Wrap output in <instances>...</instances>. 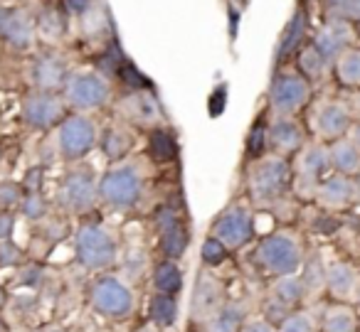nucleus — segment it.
<instances>
[{"label": "nucleus", "mask_w": 360, "mask_h": 332, "mask_svg": "<svg viewBox=\"0 0 360 332\" xmlns=\"http://www.w3.org/2000/svg\"><path fill=\"white\" fill-rule=\"evenodd\" d=\"M207 237H215L217 241L225 244L230 251H240V248L250 246L257 237L255 214L247 207H242V204H232V207H227L225 212L212 222Z\"/></svg>", "instance_id": "obj_6"}, {"label": "nucleus", "mask_w": 360, "mask_h": 332, "mask_svg": "<svg viewBox=\"0 0 360 332\" xmlns=\"http://www.w3.org/2000/svg\"><path fill=\"white\" fill-rule=\"evenodd\" d=\"M358 194H360V182H358Z\"/></svg>", "instance_id": "obj_61"}, {"label": "nucleus", "mask_w": 360, "mask_h": 332, "mask_svg": "<svg viewBox=\"0 0 360 332\" xmlns=\"http://www.w3.org/2000/svg\"><path fill=\"white\" fill-rule=\"evenodd\" d=\"M328 155H330V170H335L338 175H348L350 178V175L360 173V150L350 138L333 140L328 145Z\"/></svg>", "instance_id": "obj_22"}, {"label": "nucleus", "mask_w": 360, "mask_h": 332, "mask_svg": "<svg viewBox=\"0 0 360 332\" xmlns=\"http://www.w3.org/2000/svg\"><path fill=\"white\" fill-rule=\"evenodd\" d=\"M350 140H353L360 150V124H353V128H350Z\"/></svg>", "instance_id": "obj_52"}, {"label": "nucleus", "mask_w": 360, "mask_h": 332, "mask_svg": "<svg viewBox=\"0 0 360 332\" xmlns=\"http://www.w3.org/2000/svg\"><path fill=\"white\" fill-rule=\"evenodd\" d=\"M306 35V13L304 11H296L291 15V20L286 22L284 32H281V40L276 45V65H284L289 62L294 55H299L301 50V42H304Z\"/></svg>", "instance_id": "obj_21"}, {"label": "nucleus", "mask_w": 360, "mask_h": 332, "mask_svg": "<svg viewBox=\"0 0 360 332\" xmlns=\"http://www.w3.org/2000/svg\"><path fill=\"white\" fill-rule=\"evenodd\" d=\"M245 325V310L237 303H225L210 320L202 322V332H240Z\"/></svg>", "instance_id": "obj_27"}, {"label": "nucleus", "mask_w": 360, "mask_h": 332, "mask_svg": "<svg viewBox=\"0 0 360 332\" xmlns=\"http://www.w3.org/2000/svg\"><path fill=\"white\" fill-rule=\"evenodd\" d=\"M89 303L99 315L109 320H126L134 310V293L121 278L101 276L91 283Z\"/></svg>", "instance_id": "obj_5"}, {"label": "nucleus", "mask_w": 360, "mask_h": 332, "mask_svg": "<svg viewBox=\"0 0 360 332\" xmlns=\"http://www.w3.org/2000/svg\"><path fill=\"white\" fill-rule=\"evenodd\" d=\"M101 153L106 155V160H124L126 155L131 153V148H134V138H131L129 131L119 128V126H111V128H106L104 133H101Z\"/></svg>", "instance_id": "obj_28"}, {"label": "nucleus", "mask_w": 360, "mask_h": 332, "mask_svg": "<svg viewBox=\"0 0 360 332\" xmlns=\"http://www.w3.org/2000/svg\"><path fill=\"white\" fill-rule=\"evenodd\" d=\"M257 261L271 276H296L304 266V251L291 234H266L257 244Z\"/></svg>", "instance_id": "obj_4"}, {"label": "nucleus", "mask_w": 360, "mask_h": 332, "mask_svg": "<svg viewBox=\"0 0 360 332\" xmlns=\"http://www.w3.org/2000/svg\"><path fill=\"white\" fill-rule=\"evenodd\" d=\"M279 332H316V325L309 312H291V315L281 322Z\"/></svg>", "instance_id": "obj_43"}, {"label": "nucleus", "mask_w": 360, "mask_h": 332, "mask_svg": "<svg viewBox=\"0 0 360 332\" xmlns=\"http://www.w3.org/2000/svg\"><path fill=\"white\" fill-rule=\"evenodd\" d=\"M227 253H230V248H227L222 241H217L215 237H207L205 241H202V246H200L202 263H205V266H210V268L222 266V263L227 261Z\"/></svg>", "instance_id": "obj_38"}, {"label": "nucleus", "mask_w": 360, "mask_h": 332, "mask_svg": "<svg viewBox=\"0 0 360 332\" xmlns=\"http://www.w3.org/2000/svg\"><path fill=\"white\" fill-rule=\"evenodd\" d=\"M227 109V84H217L207 99V114L210 119H220Z\"/></svg>", "instance_id": "obj_45"}, {"label": "nucleus", "mask_w": 360, "mask_h": 332, "mask_svg": "<svg viewBox=\"0 0 360 332\" xmlns=\"http://www.w3.org/2000/svg\"><path fill=\"white\" fill-rule=\"evenodd\" d=\"M22 263V248L15 241H0V271L3 268H15Z\"/></svg>", "instance_id": "obj_44"}, {"label": "nucleus", "mask_w": 360, "mask_h": 332, "mask_svg": "<svg viewBox=\"0 0 360 332\" xmlns=\"http://www.w3.org/2000/svg\"><path fill=\"white\" fill-rule=\"evenodd\" d=\"M52 332H65V330H52Z\"/></svg>", "instance_id": "obj_59"}, {"label": "nucleus", "mask_w": 360, "mask_h": 332, "mask_svg": "<svg viewBox=\"0 0 360 332\" xmlns=\"http://www.w3.org/2000/svg\"><path fill=\"white\" fill-rule=\"evenodd\" d=\"M150 281H153L155 293H168V296H178L183 291V268L178 266L170 258H163L153 266V273H150Z\"/></svg>", "instance_id": "obj_24"}, {"label": "nucleus", "mask_w": 360, "mask_h": 332, "mask_svg": "<svg viewBox=\"0 0 360 332\" xmlns=\"http://www.w3.org/2000/svg\"><path fill=\"white\" fill-rule=\"evenodd\" d=\"M65 101L75 111H96L104 109L111 99V86L96 72H79L72 74L65 84Z\"/></svg>", "instance_id": "obj_8"}, {"label": "nucleus", "mask_w": 360, "mask_h": 332, "mask_svg": "<svg viewBox=\"0 0 360 332\" xmlns=\"http://www.w3.org/2000/svg\"><path fill=\"white\" fill-rule=\"evenodd\" d=\"M15 232V217L11 212H0V241H11Z\"/></svg>", "instance_id": "obj_49"}, {"label": "nucleus", "mask_w": 360, "mask_h": 332, "mask_svg": "<svg viewBox=\"0 0 360 332\" xmlns=\"http://www.w3.org/2000/svg\"><path fill=\"white\" fill-rule=\"evenodd\" d=\"M57 204L70 214H86L96 204V182L89 168L67 173L57 190Z\"/></svg>", "instance_id": "obj_9"}, {"label": "nucleus", "mask_w": 360, "mask_h": 332, "mask_svg": "<svg viewBox=\"0 0 360 332\" xmlns=\"http://www.w3.org/2000/svg\"><path fill=\"white\" fill-rule=\"evenodd\" d=\"M20 209H22V214L30 219V222H40V219L47 217V209H50V204H47V199L42 197L40 192H35V194H25Z\"/></svg>", "instance_id": "obj_41"}, {"label": "nucleus", "mask_w": 360, "mask_h": 332, "mask_svg": "<svg viewBox=\"0 0 360 332\" xmlns=\"http://www.w3.org/2000/svg\"><path fill=\"white\" fill-rule=\"evenodd\" d=\"M294 165L284 155H266L252 163L247 187L255 204H274L294 187Z\"/></svg>", "instance_id": "obj_1"}, {"label": "nucleus", "mask_w": 360, "mask_h": 332, "mask_svg": "<svg viewBox=\"0 0 360 332\" xmlns=\"http://www.w3.org/2000/svg\"><path fill=\"white\" fill-rule=\"evenodd\" d=\"M35 37V22L18 8L0 6V40L15 50H27Z\"/></svg>", "instance_id": "obj_17"}, {"label": "nucleus", "mask_w": 360, "mask_h": 332, "mask_svg": "<svg viewBox=\"0 0 360 332\" xmlns=\"http://www.w3.org/2000/svg\"><path fill=\"white\" fill-rule=\"evenodd\" d=\"M22 190H25V194H35L42 190V185H45V168H30L25 173V178H22Z\"/></svg>", "instance_id": "obj_48"}, {"label": "nucleus", "mask_w": 360, "mask_h": 332, "mask_svg": "<svg viewBox=\"0 0 360 332\" xmlns=\"http://www.w3.org/2000/svg\"><path fill=\"white\" fill-rule=\"evenodd\" d=\"M355 300H358V305H360V281H358V288H355Z\"/></svg>", "instance_id": "obj_56"}, {"label": "nucleus", "mask_w": 360, "mask_h": 332, "mask_svg": "<svg viewBox=\"0 0 360 332\" xmlns=\"http://www.w3.org/2000/svg\"><path fill=\"white\" fill-rule=\"evenodd\" d=\"M42 266H37V263H25V266H20V271H18V278L15 283L20 288H37V283L42 281Z\"/></svg>", "instance_id": "obj_46"}, {"label": "nucleus", "mask_w": 360, "mask_h": 332, "mask_svg": "<svg viewBox=\"0 0 360 332\" xmlns=\"http://www.w3.org/2000/svg\"><path fill=\"white\" fill-rule=\"evenodd\" d=\"M330 20H348L353 22V0H326Z\"/></svg>", "instance_id": "obj_47"}, {"label": "nucleus", "mask_w": 360, "mask_h": 332, "mask_svg": "<svg viewBox=\"0 0 360 332\" xmlns=\"http://www.w3.org/2000/svg\"><path fill=\"white\" fill-rule=\"evenodd\" d=\"M148 320L160 330L173 327L178 322V298L168 293H153L148 300Z\"/></svg>", "instance_id": "obj_26"}, {"label": "nucleus", "mask_w": 360, "mask_h": 332, "mask_svg": "<svg viewBox=\"0 0 360 332\" xmlns=\"http://www.w3.org/2000/svg\"><path fill=\"white\" fill-rule=\"evenodd\" d=\"M136 332H155V330H153V327H139Z\"/></svg>", "instance_id": "obj_57"}, {"label": "nucleus", "mask_w": 360, "mask_h": 332, "mask_svg": "<svg viewBox=\"0 0 360 332\" xmlns=\"http://www.w3.org/2000/svg\"><path fill=\"white\" fill-rule=\"evenodd\" d=\"M124 116L131 124L141 126V128H158L160 119H163V111H160L158 96L153 91H131L129 96H124V104H121Z\"/></svg>", "instance_id": "obj_15"}, {"label": "nucleus", "mask_w": 360, "mask_h": 332, "mask_svg": "<svg viewBox=\"0 0 360 332\" xmlns=\"http://www.w3.org/2000/svg\"><path fill=\"white\" fill-rule=\"evenodd\" d=\"M188 244H191V234H188V229L183 227V224L170 229V232L160 234V239H158L160 253H163L165 258H170V261H178V258L188 251Z\"/></svg>", "instance_id": "obj_33"}, {"label": "nucleus", "mask_w": 360, "mask_h": 332, "mask_svg": "<svg viewBox=\"0 0 360 332\" xmlns=\"http://www.w3.org/2000/svg\"><path fill=\"white\" fill-rule=\"evenodd\" d=\"M35 25H37V30H40L45 37H50V40L62 37V35H65V30H67L65 15H62L57 8H42L40 15H37V20H35Z\"/></svg>", "instance_id": "obj_36"}, {"label": "nucleus", "mask_w": 360, "mask_h": 332, "mask_svg": "<svg viewBox=\"0 0 360 332\" xmlns=\"http://www.w3.org/2000/svg\"><path fill=\"white\" fill-rule=\"evenodd\" d=\"M304 126L294 116H276L269 124V148L276 155H294L304 148Z\"/></svg>", "instance_id": "obj_16"}, {"label": "nucleus", "mask_w": 360, "mask_h": 332, "mask_svg": "<svg viewBox=\"0 0 360 332\" xmlns=\"http://www.w3.org/2000/svg\"><path fill=\"white\" fill-rule=\"evenodd\" d=\"M333 67L338 84L350 86V89H360V50H355V47L345 50Z\"/></svg>", "instance_id": "obj_30"}, {"label": "nucleus", "mask_w": 360, "mask_h": 332, "mask_svg": "<svg viewBox=\"0 0 360 332\" xmlns=\"http://www.w3.org/2000/svg\"><path fill=\"white\" fill-rule=\"evenodd\" d=\"M316 197L326 207H345L358 197V182H353L348 175H328L316 190Z\"/></svg>", "instance_id": "obj_20"}, {"label": "nucleus", "mask_w": 360, "mask_h": 332, "mask_svg": "<svg viewBox=\"0 0 360 332\" xmlns=\"http://www.w3.org/2000/svg\"><path fill=\"white\" fill-rule=\"evenodd\" d=\"M353 20L360 22V0H353Z\"/></svg>", "instance_id": "obj_53"}, {"label": "nucleus", "mask_w": 360, "mask_h": 332, "mask_svg": "<svg viewBox=\"0 0 360 332\" xmlns=\"http://www.w3.org/2000/svg\"><path fill=\"white\" fill-rule=\"evenodd\" d=\"M0 155H3V153H0Z\"/></svg>", "instance_id": "obj_62"}, {"label": "nucleus", "mask_w": 360, "mask_h": 332, "mask_svg": "<svg viewBox=\"0 0 360 332\" xmlns=\"http://www.w3.org/2000/svg\"><path fill=\"white\" fill-rule=\"evenodd\" d=\"M0 332H11V327H8V322L0 317Z\"/></svg>", "instance_id": "obj_55"}, {"label": "nucleus", "mask_w": 360, "mask_h": 332, "mask_svg": "<svg viewBox=\"0 0 360 332\" xmlns=\"http://www.w3.org/2000/svg\"><path fill=\"white\" fill-rule=\"evenodd\" d=\"M326 288L333 293L335 298H345L350 293H355L358 288V273L350 263L333 261L326 268Z\"/></svg>", "instance_id": "obj_23"}, {"label": "nucleus", "mask_w": 360, "mask_h": 332, "mask_svg": "<svg viewBox=\"0 0 360 332\" xmlns=\"http://www.w3.org/2000/svg\"><path fill=\"white\" fill-rule=\"evenodd\" d=\"M94 0H62V8L72 15H86V11L91 8Z\"/></svg>", "instance_id": "obj_50"}, {"label": "nucleus", "mask_w": 360, "mask_h": 332, "mask_svg": "<svg viewBox=\"0 0 360 332\" xmlns=\"http://www.w3.org/2000/svg\"><path fill=\"white\" fill-rule=\"evenodd\" d=\"M67 101L50 91H32L22 99V121L35 131H47L67 119Z\"/></svg>", "instance_id": "obj_11"}, {"label": "nucleus", "mask_w": 360, "mask_h": 332, "mask_svg": "<svg viewBox=\"0 0 360 332\" xmlns=\"http://www.w3.org/2000/svg\"><path fill=\"white\" fill-rule=\"evenodd\" d=\"M306 288H304V281L301 276H279L271 286V298H276L279 303H284L286 307L294 310L296 305L306 300Z\"/></svg>", "instance_id": "obj_29"}, {"label": "nucleus", "mask_w": 360, "mask_h": 332, "mask_svg": "<svg viewBox=\"0 0 360 332\" xmlns=\"http://www.w3.org/2000/svg\"><path fill=\"white\" fill-rule=\"evenodd\" d=\"M99 197L116 212H129L143 197V175L136 165L124 163L106 170L99 180Z\"/></svg>", "instance_id": "obj_3"}, {"label": "nucleus", "mask_w": 360, "mask_h": 332, "mask_svg": "<svg viewBox=\"0 0 360 332\" xmlns=\"http://www.w3.org/2000/svg\"><path fill=\"white\" fill-rule=\"evenodd\" d=\"M358 332H360V320H358Z\"/></svg>", "instance_id": "obj_60"}, {"label": "nucleus", "mask_w": 360, "mask_h": 332, "mask_svg": "<svg viewBox=\"0 0 360 332\" xmlns=\"http://www.w3.org/2000/svg\"><path fill=\"white\" fill-rule=\"evenodd\" d=\"M225 305V288L217 278L212 276H200L193 293V303H191V315L193 320L205 322L215 315L220 307Z\"/></svg>", "instance_id": "obj_18"}, {"label": "nucleus", "mask_w": 360, "mask_h": 332, "mask_svg": "<svg viewBox=\"0 0 360 332\" xmlns=\"http://www.w3.org/2000/svg\"><path fill=\"white\" fill-rule=\"evenodd\" d=\"M75 256L86 271H104L116 263L119 248L109 229L99 222H84L75 232Z\"/></svg>", "instance_id": "obj_2"}, {"label": "nucleus", "mask_w": 360, "mask_h": 332, "mask_svg": "<svg viewBox=\"0 0 360 332\" xmlns=\"http://www.w3.org/2000/svg\"><path fill=\"white\" fill-rule=\"evenodd\" d=\"M353 40H355V32L348 20H328L316 32L311 45L316 47V52H319L328 65H335L338 57L343 55L345 50H350Z\"/></svg>", "instance_id": "obj_13"}, {"label": "nucleus", "mask_w": 360, "mask_h": 332, "mask_svg": "<svg viewBox=\"0 0 360 332\" xmlns=\"http://www.w3.org/2000/svg\"><path fill=\"white\" fill-rule=\"evenodd\" d=\"M326 263L321 261L319 253H311L309 258H304V266H301V281H304L306 293H319L326 286Z\"/></svg>", "instance_id": "obj_34"}, {"label": "nucleus", "mask_w": 360, "mask_h": 332, "mask_svg": "<svg viewBox=\"0 0 360 332\" xmlns=\"http://www.w3.org/2000/svg\"><path fill=\"white\" fill-rule=\"evenodd\" d=\"M6 303H8V291L3 286H0V307L6 305Z\"/></svg>", "instance_id": "obj_54"}, {"label": "nucleus", "mask_w": 360, "mask_h": 332, "mask_svg": "<svg viewBox=\"0 0 360 332\" xmlns=\"http://www.w3.org/2000/svg\"><path fill=\"white\" fill-rule=\"evenodd\" d=\"M311 81L299 72H276L269 84V106L276 116H294L309 104Z\"/></svg>", "instance_id": "obj_7"}, {"label": "nucleus", "mask_w": 360, "mask_h": 332, "mask_svg": "<svg viewBox=\"0 0 360 332\" xmlns=\"http://www.w3.org/2000/svg\"><path fill=\"white\" fill-rule=\"evenodd\" d=\"M116 77H119L121 84L129 86L131 91H153V81H150L148 77H146L143 72H141L139 67H136L134 62L129 60V57H126L124 65L119 67Z\"/></svg>", "instance_id": "obj_37"}, {"label": "nucleus", "mask_w": 360, "mask_h": 332, "mask_svg": "<svg viewBox=\"0 0 360 332\" xmlns=\"http://www.w3.org/2000/svg\"><path fill=\"white\" fill-rule=\"evenodd\" d=\"M266 148H269V124H266L264 116H259V119L252 124L250 133H247L245 158L250 160V163H255V160L264 158Z\"/></svg>", "instance_id": "obj_31"}, {"label": "nucleus", "mask_w": 360, "mask_h": 332, "mask_svg": "<svg viewBox=\"0 0 360 332\" xmlns=\"http://www.w3.org/2000/svg\"><path fill=\"white\" fill-rule=\"evenodd\" d=\"M67 79H70V72L62 57L45 52V55H37L32 62V81H35L37 91H50L55 94L57 89H65Z\"/></svg>", "instance_id": "obj_19"}, {"label": "nucleus", "mask_w": 360, "mask_h": 332, "mask_svg": "<svg viewBox=\"0 0 360 332\" xmlns=\"http://www.w3.org/2000/svg\"><path fill=\"white\" fill-rule=\"evenodd\" d=\"M148 158L155 165L173 163L178 158V138H175L173 131L160 128V126L148 131Z\"/></svg>", "instance_id": "obj_25"}, {"label": "nucleus", "mask_w": 360, "mask_h": 332, "mask_svg": "<svg viewBox=\"0 0 360 332\" xmlns=\"http://www.w3.org/2000/svg\"><path fill=\"white\" fill-rule=\"evenodd\" d=\"M96 145V128L86 116L70 114L57 131V148L65 160H82Z\"/></svg>", "instance_id": "obj_10"}, {"label": "nucleus", "mask_w": 360, "mask_h": 332, "mask_svg": "<svg viewBox=\"0 0 360 332\" xmlns=\"http://www.w3.org/2000/svg\"><path fill=\"white\" fill-rule=\"evenodd\" d=\"M355 109H358V114H360V94L355 96Z\"/></svg>", "instance_id": "obj_58"}, {"label": "nucleus", "mask_w": 360, "mask_h": 332, "mask_svg": "<svg viewBox=\"0 0 360 332\" xmlns=\"http://www.w3.org/2000/svg\"><path fill=\"white\" fill-rule=\"evenodd\" d=\"M323 332H358V317L348 305H330L323 312Z\"/></svg>", "instance_id": "obj_32"}, {"label": "nucleus", "mask_w": 360, "mask_h": 332, "mask_svg": "<svg viewBox=\"0 0 360 332\" xmlns=\"http://www.w3.org/2000/svg\"><path fill=\"white\" fill-rule=\"evenodd\" d=\"M22 199H25V190L22 185L11 182V180H0V209L8 212L13 207H20Z\"/></svg>", "instance_id": "obj_39"}, {"label": "nucleus", "mask_w": 360, "mask_h": 332, "mask_svg": "<svg viewBox=\"0 0 360 332\" xmlns=\"http://www.w3.org/2000/svg\"><path fill=\"white\" fill-rule=\"evenodd\" d=\"M314 128L323 140H340L345 138L350 128H353V116H350L348 106L340 101H326L316 109L314 114Z\"/></svg>", "instance_id": "obj_14"}, {"label": "nucleus", "mask_w": 360, "mask_h": 332, "mask_svg": "<svg viewBox=\"0 0 360 332\" xmlns=\"http://www.w3.org/2000/svg\"><path fill=\"white\" fill-rule=\"evenodd\" d=\"M291 312H294V310H291V307H286L284 303H279L276 298H269V300L262 305V315H264L262 320H266L269 325H274L276 330H279L281 322H284L286 317L291 315Z\"/></svg>", "instance_id": "obj_42"}, {"label": "nucleus", "mask_w": 360, "mask_h": 332, "mask_svg": "<svg viewBox=\"0 0 360 332\" xmlns=\"http://www.w3.org/2000/svg\"><path fill=\"white\" fill-rule=\"evenodd\" d=\"M330 170V155H328V145L323 143H311L306 148H301L299 163H296V187L311 192L316 197V190L323 182V175Z\"/></svg>", "instance_id": "obj_12"}, {"label": "nucleus", "mask_w": 360, "mask_h": 332, "mask_svg": "<svg viewBox=\"0 0 360 332\" xmlns=\"http://www.w3.org/2000/svg\"><path fill=\"white\" fill-rule=\"evenodd\" d=\"M296 65H299V74L306 77L309 81H314V79H319V77H323L326 69H328V62H326L323 57H321L319 52H316L314 45L301 47Z\"/></svg>", "instance_id": "obj_35"}, {"label": "nucleus", "mask_w": 360, "mask_h": 332, "mask_svg": "<svg viewBox=\"0 0 360 332\" xmlns=\"http://www.w3.org/2000/svg\"><path fill=\"white\" fill-rule=\"evenodd\" d=\"M240 332H279L274 325H269L266 320H245Z\"/></svg>", "instance_id": "obj_51"}, {"label": "nucleus", "mask_w": 360, "mask_h": 332, "mask_svg": "<svg viewBox=\"0 0 360 332\" xmlns=\"http://www.w3.org/2000/svg\"><path fill=\"white\" fill-rule=\"evenodd\" d=\"M180 224H183V222H180V214H178V209H175V207L163 204V207L155 209L153 227H155V232H158V237H160V234H165V232H170V229L180 227Z\"/></svg>", "instance_id": "obj_40"}]
</instances>
